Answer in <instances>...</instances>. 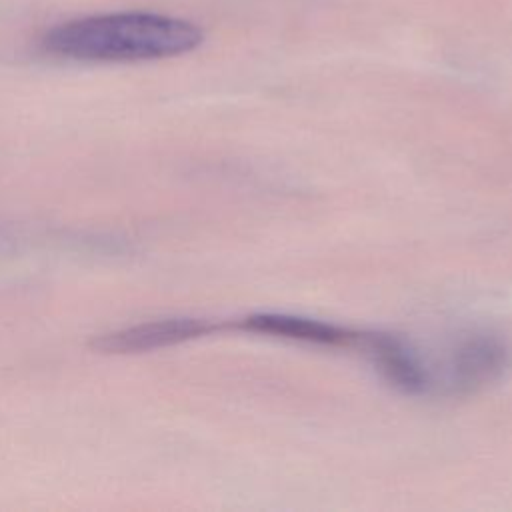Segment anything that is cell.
I'll list each match as a JSON object with an SVG mask.
<instances>
[{"label":"cell","mask_w":512,"mask_h":512,"mask_svg":"<svg viewBox=\"0 0 512 512\" xmlns=\"http://www.w3.org/2000/svg\"><path fill=\"white\" fill-rule=\"evenodd\" d=\"M202 30L182 18L154 12H112L62 22L42 48L78 62H148L174 58L202 44Z\"/></svg>","instance_id":"cell-1"},{"label":"cell","mask_w":512,"mask_h":512,"mask_svg":"<svg viewBox=\"0 0 512 512\" xmlns=\"http://www.w3.org/2000/svg\"><path fill=\"white\" fill-rule=\"evenodd\" d=\"M512 362L508 344L492 334H470L458 340L440 368L432 372L434 390L450 396L474 394L496 382Z\"/></svg>","instance_id":"cell-2"},{"label":"cell","mask_w":512,"mask_h":512,"mask_svg":"<svg viewBox=\"0 0 512 512\" xmlns=\"http://www.w3.org/2000/svg\"><path fill=\"white\" fill-rule=\"evenodd\" d=\"M224 328L228 324L204 318H164L100 334L90 346L102 354H140L196 340Z\"/></svg>","instance_id":"cell-3"},{"label":"cell","mask_w":512,"mask_h":512,"mask_svg":"<svg viewBox=\"0 0 512 512\" xmlns=\"http://www.w3.org/2000/svg\"><path fill=\"white\" fill-rule=\"evenodd\" d=\"M228 328H236L250 334H262L272 338L320 344V346H364L368 332L352 330L346 326H338L332 322H322L316 318L292 316V314H276V312H262L250 314Z\"/></svg>","instance_id":"cell-4"},{"label":"cell","mask_w":512,"mask_h":512,"mask_svg":"<svg viewBox=\"0 0 512 512\" xmlns=\"http://www.w3.org/2000/svg\"><path fill=\"white\" fill-rule=\"evenodd\" d=\"M362 348L394 388L414 396L432 392L430 364L404 340L368 332Z\"/></svg>","instance_id":"cell-5"}]
</instances>
